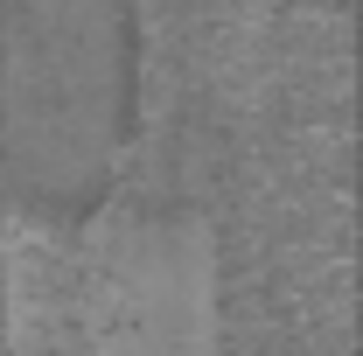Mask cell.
<instances>
[{"mask_svg": "<svg viewBox=\"0 0 363 356\" xmlns=\"http://www.w3.org/2000/svg\"><path fill=\"white\" fill-rule=\"evenodd\" d=\"M133 0H0V154L28 203H91L133 126Z\"/></svg>", "mask_w": 363, "mask_h": 356, "instance_id": "1", "label": "cell"}]
</instances>
